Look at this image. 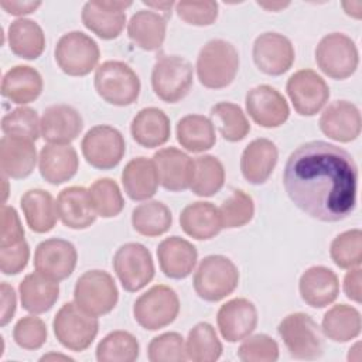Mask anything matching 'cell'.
Segmentation results:
<instances>
[{"mask_svg":"<svg viewBox=\"0 0 362 362\" xmlns=\"http://www.w3.org/2000/svg\"><path fill=\"white\" fill-rule=\"evenodd\" d=\"M283 185L291 202L308 216L339 222L356 206L358 167L342 147L313 140L288 156Z\"/></svg>","mask_w":362,"mask_h":362,"instance_id":"1","label":"cell"},{"mask_svg":"<svg viewBox=\"0 0 362 362\" xmlns=\"http://www.w3.org/2000/svg\"><path fill=\"white\" fill-rule=\"evenodd\" d=\"M197 75L208 89L229 86L239 71V54L233 44L222 38L208 41L197 57Z\"/></svg>","mask_w":362,"mask_h":362,"instance_id":"2","label":"cell"},{"mask_svg":"<svg viewBox=\"0 0 362 362\" xmlns=\"http://www.w3.org/2000/svg\"><path fill=\"white\" fill-rule=\"evenodd\" d=\"M239 284V270L226 256L204 257L194 274V290L199 298L216 303L232 294Z\"/></svg>","mask_w":362,"mask_h":362,"instance_id":"3","label":"cell"},{"mask_svg":"<svg viewBox=\"0 0 362 362\" xmlns=\"http://www.w3.org/2000/svg\"><path fill=\"white\" fill-rule=\"evenodd\" d=\"M96 93L113 106H129L140 95V79L130 65L122 61H105L93 78Z\"/></svg>","mask_w":362,"mask_h":362,"instance_id":"4","label":"cell"},{"mask_svg":"<svg viewBox=\"0 0 362 362\" xmlns=\"http://www.w3.org/2000/svg\"><path fill=\"white\" fill-rule=\"evenodd\" d=\"M58 342L74 352H82L90 346L99 331L98 317L82 310L75 301L65 303L52 321Z\"/></svg>","mask_w":362,"mask_h":362,"instance_id":"5","label":"cell"},{"mask_svg":"<svg viewBox=\"0 0 362 362\" xmlns=\"http://www.w3.org/2000/svg\"><path fill=\"white\" fill-rule=\"evenodd\" d=\"M288 354L296 359H318L324 352V341L317 322L305 313L286 315L279 327Z\"/></svg>","mask_w":362,"mask_h":362,"instance_id":"6","label":"cell"},{"mask_svg":"<svg viewBox=\"0 0 362 362\" xmlns=\"http://www.w3.org/2000/svg\"><path fill=\"white\" fill-rule=\"evenodd\" d=\"M180 313L177 293L165 286L156 284L143 293L133 305L136 322L148 331H157L170 325Z\"/></svg>","mask_w":362,"mask_h":362,"instance_id":"7","label":"cell"},{"mask_svg":"<svg viewBox=\"0 0 362 362\" xmlns=\"http://www.w3.org/2000/svg\"><path fill=\"white\" fill-rule=\"evenodd\" d=\"M192 65L178 55L160 57L151 71V86L154 93L167 103L184 99L192 86Z\"/></svg>","mask_w":362,"mask_h":362,"instance_id":"8","label":"cell"},{"mask_svg":"<svg viewBox=\"0 0 362 362\" xmlns=\"http://www.w3.org/2000/svg\"><path fill=\"white\" fill-rule=\"evenodd\" d=\"M315 62L327 76L346 79L358 68L359 52L351 37L344 33H329L315 48Z\"/></svg>","mask_w":362,"mask_h":362,"instance_id":"9","label":"cell"},{"mask_svg":"<svg viewBox=\"0 0 362 362\" xmlns=\"http://www.w3.org/2000/svg\"><path fill=\"white\" fill-rule=\"evenodd\" d=\"M119 291L113 277L103 270H88L75 283L74 301L86 313L100 317L117 304Z\"/></svg>","mask_w":362,"mask_h":362,"instance_id":"10","label":"cell"},{"mask_svg":"<svg viewBox=\"0 0 362 362\" xmlns=\"http://www.w3.org/2000/svg\"><path fill=\"white\" fill-rule=\"evenodd\" d=\"M55 61L69 76H85L99 62L100 51L93 38L82 31H69L59 37L55 45Z\"/></svg>","mask_w":362,"mask_h":362,"instance_id":"11","label":"cell"},{"mask_svg":"<svg viewBox=\"0 0 362 362\" xmlns=\"http://www.w3.org/2000/svg\"><path fill=\"white\" fill-rule=\"evenodd\" d=\"M113 269L122 287L134 293L146 287L154 277V262L150 250L137 242L122 245L113 256Z\"/></svg>","mask_w":362,"mask_h":362,"instance_id":"12","label":"cell"},{"mask_svg":"<svg viewBox=\"0 0 362 362\" xmlns=\"http://www.w3.org/2000/svg\"><path fill=\"white\" fill-rule=\"evenodd\" d=\"M81 150L88 164L99 170H110L122 161L126 143L123 134L116 127L98 124L83 136Z\"/></svg>","mask_w":362,"mask_h":362,"instance_id":"13","label":"cell"},{"mask_svg":"<svg viewBox=\"0 0 362 362\" xmlns=\"http://www.w3.org/2000/svg\"><path fill=\"white\" fill-rule=\"evenodd\" d=\"M286 90L294 110L301 116L317 115L329 99L327 82L313 69L294 72L287 81Z\"/></svg>","mask_w":362,"mask_h":362,"instance_id":"14","label":"cell"},{"mask_svg":"<svg viewBox=\"0 0 362 362\" xmlns=\"http://www.w3.org/2000/svg\"><path fill=\"white\" fill-rule=\"evenodd\" d=\"M252 55L256 66L263 74L272 76H279L287 72L296 59L291 41L286 35L272 31L256 37Z\"/></svg>","mask_w":362,"mask_h":362,"instance_id":"15","label":"cell"},{"mask_svg":"<svg viewBox=\"0 0 362 362\" xmlns=\"http://www.w3.org/2000/svg\"><path fill=\"white\" fill-rule=\"evenodd\" d=\"M132 1L93 0L82 7L81 18L83 25L102 40L117 38L126 24V8Z\"/></svg>","mask_w":362,"mask_h":362,"instance_id":"16","label":"cell"},{"mask_svg":"<svg viewBox=\"0 0 362 362\" xmlns=\"http://www.w3.org/2000/svg\"><path fill=\"white\" fill-rule=\"evenodd\" d=\"M78 262V253L75 246L59 238L45 239L35 247L34 267L41 274L61 281L68 279Z\"/></svg>","mask_w":362,"mask_h":362,"instance_id":"17","label":"cell"},{"mask_svg":"<svg viewBox=\"0 0 362 362\" xmlns=\"http://www.w3.org/2000/svg\"><path fill=\"white\" fill-rule=\"evenodd\" d=\"M246 110L249 116L262 127H279L290 116L286 98L270 85H259L246 93Z\"/></svg>","mask_w":362,"mask_h":362,"instance_id":"18","label":"cell"},{"mask_svg":"<svg viewBox=\"0 0 362 362\" xmlns=\"http://www.w3.org/2000/svg\"><path fill=\"white\" fill-rule=\"evenodd\" d=\"M318 124L320 130L328 139L339 143H349L361 134V112L352 102L335 100L324 109Z\"/></svg>","mask_w":362,"mask_h":362,"instance_id":"19","label":"cell"},{"mask_svg":"<svg viewBox=\"0 0 362 362\" xmlns=\"http://www.w3.org/2000/svg\"><path fill=\"white\" fill-rule=\"evenodd\" d=\"M216 322L223 339L238 342L255 331L257 325V310L247 298H232L221 305Z\"/></svg>","mask_w":362,"mask_h":362,"instance_id":"20","label":"cell"},{"mask_svg":"<svg viewBox=\"0 0 362 362\" xmlns=\"http://www.w3.org/2000/svg\"><path fill=\"white\" fill-rule=\"evenodd\" d=\"M83 129L81 113L65 103L48 106L41 117V136L48 143L69 144Z\"/></svg>","mask_w":362,"mask_h":362,"instance_id":"21","label":"cell"},{"mask_svg":"<svg viewBox=\"0 0 362 362\" xmlns=\"http://www.w3.org/2000/svg\"><path fill=\"white\" fill-rule=\"evenodd\" d=\"M153 161L160 184L168 191L189 188L194 173V160L175 147H165L154 153Z\"/></svg>","mask_w":362,"mask_h":362,"instance_id":"22","label":"cell"},{"mask_svg":"<svg viewBox=\"0 0 362 362\" xmlns=\"http://www.w3.org/2000/svg\"><path fill=\"white\" fill-rule=\"evenodd\" d=\"M157 257L161 272L170 279L188 277L198 259L197 247L184 238L170 236L163 239L157 246Z\"/></svg>","mask_w":362,"mask_h":362,"instance_id":"23","label":"cell"},{"mask_svg":"<svg viewBox=\"0 0 362 362\" xmlns=\"http://www.w3.org/2000/svg\"><path fill=\"white\" fill-rule=\"evenodd\" d=\"M298 290L303 301L313 308L332 304L339 294L337 274L325 266H311L300 277Z\"/></svg>","mask_w":362,"mask_h":362,"instance_id":"24","label":"cell"},{"mask_svg":"<svg viewBox=\"0 0 362 362\" xmlns=\"http://www.w3.org/2000/svg\"><path fill=\"white\" fill-rule=\"evenodd\" d=\"M57 214L61 222L71 229H86L96 221L89 189L66 187L57 197Z\"/></svg>","mask_w":362,"mask_h":362,"instance_id":"25","label":"cell"},{"mask_svg":"<svg viewBox=\"0 0 362 362\" xmlns=\"http://www.w3.org/2000/svg\"><path fill=\"white\" fill-rule=\"evenodd\" d=\"M79 158L71 144H45L38 157L41 177L52 184L59 185L69 181L78 171Z\"/></svg>","mask_w":362,"mask_h":362,"instance_id":"26","label":"cell"},{"mask_svg":"<svg viewBox=\"0 0 362 362\" xmlns=\"http://www.w3.org/2000/svg\"><path fill=\"white\" fill-rule=\"evenodd\" d=\"M279 160V150L269 139H255L243 150L240 171L246 181L259 185L267 181Z\"/></svg>","mask_w":362,"mask_h":362,"instance_id":"27","label":"cell"},{"mask_svg":"<svg viewBox=\"0 0 362 362\" xmlns=\"http://www.w3.org/2000/svg\"><path fill=\"white\" fill-rule=\"evenodd\" d=\"M37 163V151L34 141L3 136L0 140V165L4 177L21 180L28 177Z\"/></svg>","mask_w":362,"mask_h":362,"instance_id":"28","label":"cell"},{"mask_svg":"<svg viewBox=\"0 0 362 362\" xmlns=\"http://www.w3.org/2000/svg\"><path fill=\"white\" fill-rule=\"evenodd\" d=\"M181 229L197 240H208L215 238L222 226L219 208L212 202L197 201L188 204L180 215Z\"/></svg>","mask_w":362,"mask_h":362,"instance_id":"29","label":"cell"},{"mask_svg":"<svg viewBox=\"0 0 362 362\" xmlns=\"http://www.w3.org/2000/svg\"><path fill=\"white\" fill-rule=\"evenodd\" d=\"M20 301L25 311L31 314H42L52 308L59 297L58 281L34 272L27 274L20 286Z\"/></svg>","mask_w":362,"mask_h":362,"instance_id":"30","label":"cell"},{"mask_svg":"<svg viewBox=\"0 0 362 362\" xmlns=\"http://www.w3.org/2000/svg\"><path fill=\"white\" fill-rule=\"evenodd\" d=\"M130 133L133 140L141 147H160L170 139V119L158 107H144L133 117Z\"/></svg>","mask_w":362,"mask_h":362,"instance_id":"31","label":"cell"},{"mask_svg":"<svg viewBox=\"0 0 362 362\" xmlns=\"http://www.w3.org/2000/svg\"><path fill=\"white\" fill-rule=\"evenodd\" d=\"M41 74L28 65H16L8 69L1 81V95L17 105L34 102L42 92Z\"/></svg>","mask_w":362,"mask_h":362,"instance_id":"32","label":"cell"},{"mask_svg":"<svg viewBox=\"0 0 362 362\" xmlns=\"http://www.w3.org/2000/svg\"><path fill=\"white\" fill-rule=\"evenodd\" d=\"M167 31V18L156 10H139L127 23L129 38L144 51L158 49Z\"/></svg>","mask_w":362,"mask_h":362,"instance_id":"33","label":"cell"},{"mask_svg":"<svg viewBox=\"0 0 362 362\" xmlns=\"http://www.w3.org/2000/svg\"><path fill=\"white\" fill-rule=\"evenodd\" d=\"M122 184L124 192L134 201L151 198L160 184L154 161L146 157L132 158L122 171Z\"/></svg>","mask_w":362,"mask_h":362,"instance_id":"34","label":"cell"},{"mask_svg":"<svg viewBox=\"0 0 362 362\" xmlns=\"http://www.w3.org/2000/svg\"><path fill=\"white\" fill-rule=\"evenodd\" d=\"M27 225L35 233H47L54 229L57 223V205L52 195L41 188H33L20 198Z\"/></svg>","mask_w":362,"mask_h":362,"instance_id":"35","label":"cell"},{"mask_svg":"<svg viewBox=\"0 0 362 362\" xmlns=\"http://www.w3.org/2000/svg\"><path fill=\"white\" fill-rule=\"evenodd\" d=\"M8 47L23 59H37L45 48V35L38 23L30 18L14 20L7 33Z\"/></svg>","mask_w":362,"mask_h":362,"instance_id":"36","label":"cell"},{"mask_svg":"<svg viewBox=\"0 0 362 362\" xmlns=\"http://www.w3.org/2000/svg\"><path fill=\"white\" fill-rule=\"evenodd\" d=\"M175 133L181 147L192 153L206 151L216 143L214 123L202 115H187L181 117L177 123Z\"/></svg>","mask_w":362,"mask_h":362,"instance_id":"37","label":"cell"},{"mask_svg":"<svg viewBox=\"0 0 362 362\" xmlns=\"http://www.w3.org/2000/svg\"><path fill=\"white\" fill-rule=\"evenodd\" d=\"M361 314L348 304L331 307L322 317L321 329L334 342H348L361 334Z\"/></svg>","mask_w":362,"mask_h":362,"instance_id":"38","label":"cell"},{"mask_svg":"<svg viewBox=\"0 0 362 362\" xmlns=\"http://www.w3.org/2000/svg\"><path fill=\"white\" fill-rule=\"evenodd\" d=\"M173 223L171 211L161 201H146L132 212L133 229L147 238L165 233Z\"/></svg>","mask_w":362,"mask_h":362,"instance_id":"39","label":"cell"},{"mask_svg":"<svg viewBox=\"0 0 362 362\" xmlns=\"http://www.w3.org/2000/svg\"><path fill=\"white\" fill-rule=\"evenodd\" d=\"M225 184V168L219 158L204 154L194 160V173L189 188L198 197H212Z\"/></svg>","mask_w":362,"mask_h":362,"instance_id":"40","label":"cell"},{"mask_svg":"<svg viewBox=\"0 0 362 362\" xmlns=\"http://www.w3.org/2000/svg\"><path fill=\"white\" fill-rule=\"evenodd\" d=\"M185 348L188 359L194 362H214L222 355V344L209 322H198L192 327Z\"/></svg>","mask_w":362,"mask_h":362,"instance_id":"41","label":"cell"},{"mask_svg":"<svg viewBox=\"0 0 362 362\" xmlns=\"http://www.w3.org/2000/svg\"><path fill=\"white\" fill-rule=\"evenodd\" d=\"M140 345L136 337L127 331L109 332L96 346L99 362H133L139 358Z\"/></svg>","mask_w":362,"mask_h":362,"instance_id":"42","label":"cell"},{"mask_svg":"<svg viewBox=\"0 0 362 362\" xmlns=\"http://www.w3.org/2000/svg\"><path fill=\"white\" fill-rule=\"evenodd\" d=\"M211 117L218 124L221 136L230 143L243 140L250 132V124L240 109L232 102H219L211 107Z\"/></svg>","mask_w":362,"mask_h":362,"instance_id":"43","label":"cell"},{"mask_svg":"<svg viewBox=\"0 0 362 362\" xmlns=\"http://www.w3.org/2000/svg\"><path fill=\"white\" fill-rule=\"evenodd\" d=\"M89 195L96 215L102 218L117 216L124 206L119 185L115 180L107 177L93 181L89 187Z\"/></svg>","mask_w":362,"mask_h":362,"instance_id":"44","label":"cell"},{"mask_svg":"<svg viewBox=\"0 0 362 362\" xmlns=\"http://www.w3.org/2000/svg\"><path fill=\"white\" fill-rule=\"evenodd\" d=\"M332 262L341 269L358 267L362 262V232L349 229L334 238L329 247Z\"/></svg>","mask_w":362,"mask_h":362,"instance_id":"45","label":"cell"},{"mask_svg":"<svg viewBox=\"0 0 362 362\" xmlns=\"http://www.w3.org/2000/svg\"><path fill=\"white\" fill-rule=\"evenodd\" d=\"M1 130L4 136H16L35 143L41 133V120L34 109L21 106L3 116Z\"/></svg>","mask_w":362,"mask_h":362,"instance_id":"46","label":"cell"},{"mask_svg":"<svg viewBox=\"0 0 362 362\" xmlns=\"http://www.w3.org/2000/svg\"><path fill=\"white\" fill-rule=\"evenodd\" d=\"M219 214L223 228H240L249 223L255 215L253 198L242 189H233L232 194L221 204Z\"/></svg>","mask_w":362,"mask_h":362,"instance_id":"47","label":"cell"},{"mask_svg":"<svg viewBox=\"0 0 362 362\" xmlns=\"http://www.w3.org/2000/svg\"><path fill=\"white\" fill-rule=\"evenodd\" d=\"M151 362H185L188 359L184 338L178 332H164L154 337L147 348Z\"/></svg>","mask_w":362,"mask_h":362,"instance_id":"48","label":"cell"},{"mask_svg":"<svg viewBox=\"0 0 362 362\" xmlns=\"http://www.w3.org/2000/svg\"><path fill=\"white\" fill-rule=\"evenodd\" d=\"M238 358L243 362H274L279 359V345L266 334L246 337L238 349Z\"/></svg>","mask_w":362,"mask_h":362,"instance_id":"49","label":"cell"},{"mask_svg":"<svg viewBox=\"0 0 362 362\" xmlns=\"http://www.w3.org/2000/svg\"><path fill=\"white\" fill-rule=\"evenodd\" d=\"M48 337L45 322L34 315L23 317L17 321L13 329L14 342L27 351H34L41 348Z\"/></svg>","mask_w":362,"mask_h":362,"instance_id":"50","label":"cell"},{"mask_svg":"<svg viewBox=\"0 0 362 362\" xmlns=\"http://www.w3.org/2000/svg\"><path fill=\"white\" fill-rule=\"evenodd\" d=\"M218 3L216 1H194L181 0L175 3V11L178 17L191 25L205 27L215 23L218 18Z\"/></svg>","mask_w":362,"mask_h":362,"instance_id":"51","label":"cell"},{"mask_svg":"<svg viewBox=\"0 0 362 362\" xmlns=\"http://www.w3.org/2000/svg\"><path fill=\"white\" fill-rule=\"evenodd\" d=\"M30 259V247L25 240L0 247V270L3 274L11 276L23 272Z\"/></svg>","mask_w":362,"mask_h":362,"instance_id":"52","label":"cell"},{"mask_svg":"<svg viewBox=\"0 0 362 362\" xmlns=\"http://www.w3.org/2000/svg\"><path fill=\"white\" fill-rule=\"evenodd\" d=\"M24 240V229L13 206L3 204L1 206V233H0V247L11 246Z\"/></svg>","mask_w":362,"mask_h":362,"instance_id":"53","label":"cell"},{"mask_svg":"<svg viewBox=\"0 0 362 362\" xmlns=\"http://www.w3.org/2000/svg\"><path fill=\"white\" fill-rule=\"evenodd\" d=\"M0 293H1V317H0V325L4 327L7 325L14 313H16V305H17V300H16V293H14V288L3 281L0 284Z\"/></svg>","mask_w":362,"mask_h":362,"instance_id":"54","label":"cell"},{"mask_svg":"<svg viewBox=\"0 0 362 362\" xmlns=\"http://www.w3.org/2000/svg\"><path fill=\"white\" fill-rule=\"evenodd\" d=\"M361 281H362L361 267L358 266V267L348 269V273L344 277V291H345V296L355 303H361L362 300Z\"/></svg>","mask_w":362,"mask_h":362,"instance_id":"55","label":"cell"},{"mask_svg":"<svg viewBox=\"0 0 362 362\" xmlns=\"http://www.w3.org/2000/svg\"><path fill=\"white\" fill-rule=\"evenodd\" d=\"M0 6L13 16H24L34 13L40 6L41 1H21V0H1Z\"/></svg>","mask_w":362,"mask_h":362,"instance_id":"56","label":"cell"},{"mask_svg":"<svg viewBox=\"0 0 362 362\" xmlns=\"http://www.w3.org/2000/svg\"><path fill=\"white\" fill-rule=\"evenodd\" d=\"M342 7L345 13L354 18H361L362 16V3L361 1H344Z\"/></svg>","mask_w":362,"mask_h":362,"instance_id":"57","label":"cell"},{"mask_svg":"<svg viewBox=\"0 0 362 362\" xmlns=\"http://www.w3.org/2000/svg\"><path fill=\"white\" fill-rule=\"evenodd\" d=\"M147 7H154L157 10H161V11H165V14L168 16V11L171 10L173 6H175L174 1H143Z\"/></svg>","mask_w":362,"mask_h":362,"instance_id":"58","label":"cell"},{"mask_svg":"<svg viewBox=\"0 0 362 362\" xmlns=\"http://www.w3.org/2000/svg\"><path fill=\"white\" fill-rule=\"evenodd\" d=\"M260 7L266 8V10H280V8H284L288 6V3H257Z\"/></svg>","mask_w":362,"mask_h":362,"instance_id":"59","label":"cell"},{"mask_svg":"<svg viewBox=\"0 0 362 362\" xmlns=\"http://www.w3.org/2000/svg\"><path fill=\"white\" fill-rule=\"evenodd\" d=\"M48 359H64V361H72V358L66 355H59V354H48L41 356V361H48Z\"/></svg>","mask_w":362,"mask_h":362,"instance_id":"60","label":"cell"}]
</instances>
